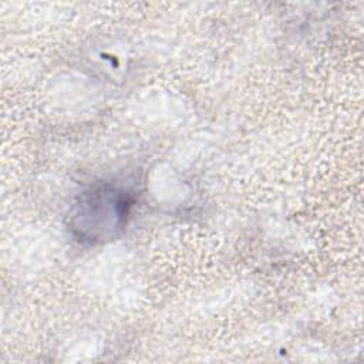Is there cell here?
I'll list each match as a JSON object with an SVG mask.
<instances>
[{"mask_svg": "<svg viewBox=\"0 0 364 364\" xmlns=\"http://www.w3.org/2000/svg\"><path fill=\"white\" fill-rule=\"evenodd\" d=\"M122 193L124 192L115 188L104 185L84 195L75 219H84L85 222L91 219V223L95 225L91 240H101V237L115 235V232L124 226L129 202L127 195L124 196Z\"/></svg>", "mask_w": 364, "mask_h": 364, "instance_id": "6da1fadb", "label": "cell"}]
</instances>
